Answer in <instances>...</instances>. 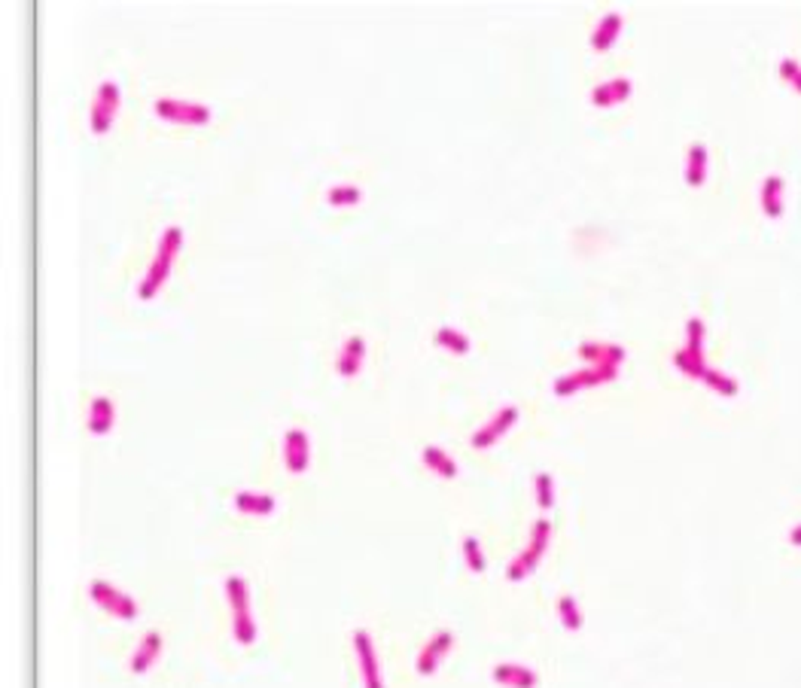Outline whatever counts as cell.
<instances>
[{
  "mask_svg": "<svg viewBox=\"0 0 801 688\" xmlns=\"http://www.w3.org/2000/svg\"><path fill=\"white\" fill-rule=\"evenodd\" d=\"M366 357H369L366 339H363V335H351V339L344 341L342 350H339V360H335V372H339L342 378H357L363 372V363H366Z\"/></svg>",
  "mask_w": 801,
  "mask_h": 688,
  "instance_id": "cell-12",
  "label": "cell"
},
{
  "mask_svg": "<svg viewBox=\"0 0 801 688\" xmlns=\"http://www.w3.org/2000/svg\"><path fill=\"white\" fill-rule=\"evenodd\" d=\"M433 341L439 344L442 350H448V354L454 357H467L472 350V339L467 332H460L458 326H442V329H436Z\"/></svg>",
  "mask_w": 801,
  "mask_h": 688,
  "instance_id": "cell-16",
  "label": "cell"
},
{
  "mask_svg": "<svg viewBox=\"0 0 801 688\" xmlns=\"http://www.w3.org/2000/svg\"><path fill=\"white\" fill-rule=\"evenodd\" d=\"M120 104H122V89L116 79H104L95 92L92 101V116H89V125H92L95 138H104L107 131L113 129L116 116H120Z\"/></svg>",
  "mask_w": 801,
  "mask_h": 688,
  "instance_id": "cell-5",
  "label": "cell"
},
{
  "mask_svg": "<svg viewBox=\"0 0 801 688\" xmlns=\"http://www.w3.org/2000/svg\"><path fill=\"white\" fill-rule=\"evenodd\" d=\"M463 558H467V564L472 573H485L488 569V558H485V548H481V542L476 537H467L463 539Z\"/></svg>",
  "mask_w": 801,
  "mask_h": 688,
  "instance_id": "cell-19",
  "label": "cell"
},
{
  "mask_svg": "<svg viewBox=\"0 0 801 688\" xmlns=\"http://www.w3.org/2000/svg\"><path fill=\"white\" fill-rule=\"evenodd\" d=\"M451 649H454V633L451 631H436L433 637L421 646V652H417V661H415L417 673H421V676H433Z\"/></svg>",
  "mask_w": 801,
  "mask_h": 688,
  "instance_id": "cell-9",
  "label": "cell"
},
{
  "mask_svg": "<svg viewBox=\"0 0 801 688\" xmlns=\"http://www.w3.org/2000/svg\"><path fill=\"white\" fill-rule=\"evenodd\" d=\"M549 537H552V521L540 518V521L533 524V530H531V546L524 548V555H531L536 564H540L543 551L549 548Z\"/></svg>",
  "mask_w": 801,
  "mask_h": 688,
  "instance_id": "cell-18",
  "label": "cell"
},
{
  "mask_svg": "<svg viewBox=\"0 0 801 688\" xmlns=\"http://www.w3.org/2000/svg\"><path fill=\"white\" fill-rule=\"evenodd\" d=\"M184 238H186L184 225H168V229L162 232L159 247H156V256H153L147 275H143L141 287H138V296L143 298V302H150V298L168 284L171 271H174V262L180 256V250H184Z\"/></svg>",
  "mask_w": 801,
  "mask_h": 688,
  "instance_id": "cell-1",
  "label": "cell"
},
{
  "mask_svg": "<svg viewBox=\"0 0 801 688\" xmlns=\"http://www.w3.org/2000/svg\"><path fill=\"white\" fill-rule=\"evenodd\" d=\"M235 509L241 515H250V518H269L271 512L278 509L275 496L262 494V491H238L235 494Z\"/></svg>",
  "mask_w": 801,
  "mask_h": 688,
  "instance_id": "cell-14",
  "label": "cell"
},
{
  "mask_svg": "<svg viewBox=\"0 0 801 688\" xmlns=\"http://www.w3.org/2000/svg\"><path fill=\"white\" fill-rule=\"evenodd\" d=\"M226 600L232 610V633L241 646L257 642V621H253V606H250V585L244 576H229L226 579Z\"/></svg>",
  "mask_w": 801,
  "mask_h": 688,
  "instance_id": "cell-2",
  "label": "cell"
},
{
  "mask_svg": "<svg viewBox=\"0 0 801 688\" xmlns=\"http://www.w3.org/2000/svg\"><path fill=\"white\" fill-rule=\"evenodd\" d=\"M314 460V448H311V436L302 427H290L284 433V466L290 475H305L311 469Z\"/></svg>",
  "mask_w": 801,
  "mask_h": 688,
  "instance_id": "cell-6",
  "label": "cell"
},
{
  "mask_svg": "<svg viewBox=\"0 0 801 688\" xmlns=\"http://www.w3.org/2000/svg\"><path fill=\"white\" fill-rule=\"evenodd\" d=\"M326 202L332 207H357L363 202V189L357 183H335L326 193Z\"/></svg>",
  "mask_w": 801,
  "mask_h": 688,
  "instance_id": "cell-17",
  "label": "cell"
},
{
  "mask_svg": "<svg viewBox=\"0 0 801 688\" xmlns=\"http://www.w3.org/2000/svg\"><path fill=\"white\" fill-rule=\"evenodd\" d=\"M89 597H92V603L104 615H111V619H120V621H138L141 619V603L134 600L129 591H122V588H116L113 582H107V579H92V582H89Z\"/></svg>",
  "mask_w": 801,
  "mask_h": 688,
  "instance_id": "cell-4",
  "label": "cell"
},
{
  "mask_svg": "<svg viewBox=\"0 0 801 688\" xmlns=\"http://www.w3.org/2000/svg\"><path fill=\"white\" fill-rule=\"evenodd\" d=\"M494 683L503 685V688H536L540 676H536V670H531L527 664H512V661H506V664L494 667Z\"/></svg>",
  "mask_w": 801,
  "mask_h": 688,
  "instance_id": "cell-13",
  "label": "cell"
},
{
  "mask_svg": "<svg viewBox=\"0 0 801 688\" xmlns=\"http://www.w3.org/2000/svg\"><path fill=\"white\" fill-rule=\"evenodd\" d=\"M113 427H116V400L107 393L92 396L89 414H86V430L92 433L95 439H104V436H111Z\"/></svg>",
  "mask_w": 801,
  "mask_h": 688,
  "instance_id": "cell-10",
  "label": "cell"
},
{
  "mask_svg": "<svg viewBox=\"0 0 801 688\" xmlns=\"http://www.w3.org/2000/svg\"><path fill=\"white\" fill-rule=\"evenodd\" d=\"M536 503H540L543 509H552V506H554L552 475H549V473H540V475H536Z\"/></svg>",
  "mask_w": 801,
  "mask_h": 688,
  "instance_id": "cell-21",
  "label": "cell"
},
{
  "mask_svg": "<svg viewBox=\"0 0 801 688\" xmlns=\"http://www.w3.org/2000/svg\"><path fill=\"white\" fill-rule=\"evenodd\" d=\"M518 421H522V412H518V405H503V409H500L494 418H490L485 427H481L476 436H472V448H476V451H488L490 445H494V442L503 439Z\"/></svg>",
  "mask_w": 801,
  "mask_h": 688,
  "instance_id": "cell-8",
  "label": "cell"
},
{
  "mask_svg": "<svg viewBox=\"0 0 801 688\" xmlns=\"http://www.w3.org/2000/svg\"><path fill=\"white\" fill-rule=\"evenodd\" d=\"M153 110L162 122L177 125V129H202V125H211L214 120V107L205 101H184V98H156L153 101Z\"/></svg>",
  "mask_w": 801,
  "mask_h": 688,
  "instance_id": "cell-3",
  "label": "cell"
},
{
  "mask_svg": "<svg viewBox=\"0 0 801 688\" xmlns=\"http://www.w3.org/2000/svg\"><path fill=\"white\" fill-rule=\"evenodd\" d=\"M351 640H353V652H357V661H360L363 688H385V676H381V664H378V652H375V642H372V633L366 628H357L351 633Z\"/></svg>",
  "mask_w": 801,
  "mask_h": 688,
  "instance_id": "cell-7",
  "label": "cell"
},
{
  "mask_svg": "<svg viewBox=\"0 0 801 688\" xmlns=\"http://www.w3.org/2000/svg\"><path fill=\"white\" fill-rule=\"evenodd\" d=\"M162 652H165V637H162V631H147L138 642V649H134V655L129 661L132 673L134 676H143L150 673L153 664L162 658Z\"/></svg>",
  "mask_w": 801,
  "mask_h": 688,
  "instance_id": "cell-11",
  "label": "cell"
},
{
  "mask_svg": "<svg viewBox=\"0 0 801 688\" xmlns=\"http://www.w3.org/2000/svg\"><path fill=\"white\" fill-rule=\"evenodd\" d=\"M421 460H424V466L439 478H458V473H460L458 460H454L451 454H445V448H439V445H424Z\"/></svg>",
  "mask_w": 801,
  "mask_h": 688,
  "instance_id": "cell-15",
  "label": "cell"
},
{
  "mask_svg": "<svg viewBox=\"0 0 801 688\" xmlns=\"http://www.w3.org/2000/svg\"><path fill=\"white\" fill-rule=\"evenodd\" d=\"M558 612H561V621L567 624L570 631H576L579 624H582L579 610H576V600H573V597H561V600H558Z\"/></svg>",
  "mask_w": 801,
  "mask_h": 688,
  "instance_id": "cell-20",
  "label": "cell"
}]
</instances>
